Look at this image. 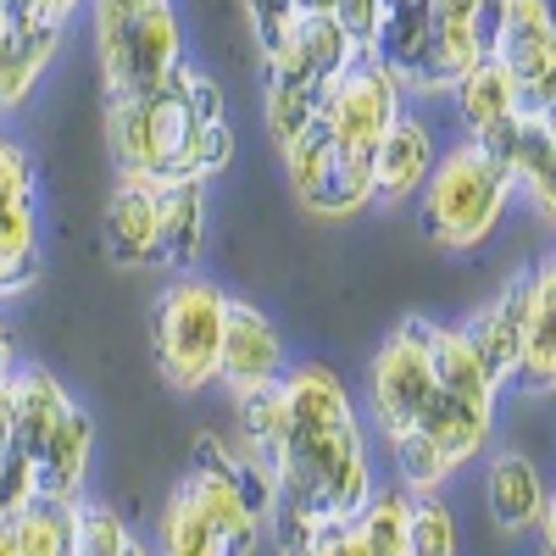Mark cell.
I'll return each instance as SVG.
<instances>
[{"instance_id": "obj_23", "label": "cell", "mask_w": 556, "mask_h": 556, "mask_svg": "<svg viewBox=\"0 0 556 556\" xmlns=\"http://www.w3.org/2000/svg\"><path fill=\"white\" fill-rule=\"evenodd\" d=\"M156 212H162L156 267L190 273L201 262V245H206V184H195V178L167 184V190H156Z\"/></svg>"}, {"instance_id": "obj_17", "label": "cell", "mask_w": 556, "mask_h": 556, "mask_svg": "<svg viewBox=\"0 0 556 556\" xmlns=\"http://www.w3.org/2000/svg\"><path fill=\"white\" fill-rule=\"evenodd\" d=\"M89 462H96V417L84 406H73L56 434L39 445L34 456V484L45 501H84V484H89Z\"/></svg>"}, {"instance_id": "obj_2", "label": "cell", "mask_w": 556, "mask_h": 556, "mask_svg": "<svg viewBox=\"0 0 556 556\" xmlns=\"http://www.w3.org/2000/svg\"><path fill=\"white\" fill-rule=\"evenodd\" d=\"M374 490V440H367L362 417H345V424H290L285 451L273 462L267 501L301 506L323 529H340L362 513Z\"/></svg>"}, {"instance_id": "obj_30", "label": "cell", "mask_w": 556, "mask_h": 556, "mask_svg": "<svg viewBox=\"0 0 556 556\" xmlns=\"http://www.w3.org/2000/svg\"><path fill=\"white\" fill-rule=\"evenodd\" d=\"M317 106H323V89H312V84H290V78H267V89H262L267 139H273L278 151H285L290 139L317 117Z\"/></svg>"}, {"instance_id": "obj_3", "label": "cell", "mask_w": 556, "mask_h": 556, "mask_svg": "<svg viewBox=\"0 0 556 556\" xmlns=\"http://www.w3.org/2000/svg\"><path fill=\"white\" fill-rule=\"evenodd\" d=\"M513 212V184L506 167L473 146V139H456L451 151H440L429 184L417 190V223L440 251H479L495 240V228Z\"/></svg>"}, {"instance_id": "obj_43", "label": "cell", "mask_w": 556, "mask_h": 556, "mask_svg": "<svg viewBox=\"0 0 556 556\" xmlns=\"http://www.w3.org/2000/svg\"><path fill=\"white\" fill-rule=\"evenodd\" d=\"M0 445H12V395H7V379H0Z\"/></svg>"}, {"instance_id": "obj_31", "label": "cell", "mask_w": 556, "mask_h": 556, "mask_svg": "<svg viewBox=\"0 0 556 556\" xmlns=\"http://www.w3.org/2000/svg\"><path fill=\"white\" fill-rule=\"evenodd\" d=\"M406 556H462V523L440 495H412Z\"/></svg>"}, {"instance_id": "obj_40", "label": "cell", "mask_w": 556, "mask_h": 556, "mask_svg": "<svg viewBox=\"0 0 556 556\" xmlns=\"http://www.w3.org/2000/svg\"><path fill=\"white\" fill-rule=\"evenodd\" d=\"M89 7V23H101V17H128V12H146L156 7V0H84Z\"/></svg>"}, {"instance_id": "obj_10", "label": "cell", "mask_w": 556, "mask_h": 556, "mask_svg": "<svg viewBox=\"0 0 556 556\" xmlns=\"http://www.w3.org/2000/svg\"><path fill=\"white\" fill-rule=\"evenodd\" d=\"M513 184V201H529L545 223L556 217V123L551 112H523L495 146H484Z\"/></svg>"}, {"instance_id": "obj_14", "label": "cell", "mask_w": 556, "mask_h": 556, "mask_svg": "<svg viewBox=\"0 0 556 556\" xmlns=\"http://www.w3.org/2000/svg\"><path fill=\"white\" fill-rule=\"evenodd\" d=\"M523 301H529V273L506 278V285L462 323V334H468V345L479 351V362L490 367V379L506 390L518 374V345H523Z\"/></svg>"}, {"instance_id": "obj_5", "label": "cell", "mask_w": 556, "mask_h": 556, "mask_svg": "<svg viewBox=\"0 0 556 556\" xmlns=\"http://www.w3.org/2000/svg\"><path fill=\"white\" fill-rule=\"evenodd\" d=\"M89 34H96L106 101L162 89L184 67V23H178L173 0H156V7L128 12V17H101V23H89Z\"/></svg>"}, {"instance_id": "obj_35", "label": "cell", "mask_w": 556, "mask_h": 556, "mask_svg": "<svg viewBox=\"0 0 556 556\" xmlns=\"http://www.w3.org/2000/svg\"><path fill=\"white\" fill-rule=\"evenodd\" d=\"M34 162H28V151L17 146V139H7L0 134V201H34Z\"/></svg>"}, {"instance_id": "obj_12", "label": "cell", "mask_w": 556, "mask_h": 556, "mask_svg": "<svg viewBox=\"0 0 556 556\" xmlns=\"http://www.w3.org/2000/svg\"><path fill=\"white\" fill-rule=\"evenodd\" d=\"M434 162H440L434 128L417 117V112L401 106L395 123H390L384 139H379V151H374V201H390V206L417 201V190L429 184Z\"/></svg>"}, {"instance_id": "obj_47", "label": "cell", "mask_w": 556, "mask_h": 556, "mask_svg": "<svg viewBox=\"0 0 556 556\" xmlns=\"http://www.w3.org/2000/svg\"><path fill=\"white\" fill-rule=\"evenodd\" d=\"M123 556H156V551H151V545H146V540H139V534H134V540H128V551H123Z\"/></svg>"}, {"instance_id": "obj_4", "label": "cell", "mask_w": 556, "mask_h": 556, "mask_svg": "<svg viewBox=\"0 0 556 556\" xmlns=\"http://www.w3.org/2000/svg\"><path fill=\"white\" fill-rule=\"evenodd\" d=\"M223 317H228V295L195 273H178L156 301V323H151V345H156V367L178 395H195L206 384H217V351H223Z\"/></svg>"}, {"instance_id": "obj_28", "label": "cell", "mask_w": 556, "mask_h": 556, "mask_svg": "<svg viewBox=\"0 0 556 556\" xmlns=\"http://www.w3.org/2000/svg\"><path fill=\"white\" fill-rule=\"evenodd\" d=\"M406 523H412V495L401 484H379L362 513L351 518L367 556H406Z\"/></svg>"}, {"instance_id": "obj_46", "label": "cell", "mask_w": 556, "mask_h": 556, "mask_svg": "<svg viewBox=\"0 0 556 556\" xmlns=\"http://www.w3.org/2000/svg\"><path fill=\"white\" fill-rule=\"evenodd\" d=\"M0 556H17V540H12V529L0 523Z\"/></svg>"}, {"instance_id": "obj_16", "label": "cell", "mask_w": 556, "mask_h": 556, "mask_svg": "<svg viewBox=\"0 0 556 556\" xmlns=\"http://www.w3.org/2000/svg\"><path fill=\"white\" fill-rule=\"evenodd\" d=\"M156 245H162V212H156V190L151 184L117 178V190L106 201V256L128 273L156 267Z\"/></svg>"}, {"instance_id": "obj_1", "label": "cell", "mask_w": 556, "mask_h": 556, "mask_svg": "<svg viewBox=\"0 0 556 556\" xmlns=\"http://www.w3.org/2000/svg\"><path fill=\"white\" fill-rule=\"evenodd\" d=\"M106 139L117 178L151 184V190H167L178 178L212 184L240 151V134L223 106V84L195 62H184L162 89L106 101Z\"/></svg>"}, {"instance_id": "obj_13", "label": "cell", "mask_w": 556, "mask_h": 556, "mask_svg": "<svg viewBox=\"0 0 556 556\" xmlns=\"http://www.w3.org/2000/svg\"><path fill=\"white\" fill-rule=\"evenodd\" d=\"M551 484L540 462L523 451H495L484 468V513L501 534H534V523L551 513Z\"/></svg>"}, {"instance_id": "obj_20", "label": "cell", "mask_w": 556, "mask_h": 556, "mask_svg": "<svg viewBox=\"0 0 556 556\" xmlns=\"http://www.w3.org/2000/svg\"><path fill=\"white\" fill-rule=\"evenodd\" d=\"M7 395H12V445L34 462L39 445L56 434V424L78 406L67 395V384L56 374H45V367H12V379H7Z\"/></svg>"}, {"instance_id": "obj_29", "label": "cell", "mask_w": 556, "mask_h": 556, "mask_svg": "<svg viewBox=\"0 0 556 556\" xmlns=\"http://www.w3.org/2000/svg\"><path fill=\"white\" fill-rule=\"evenodd\" d=\"M151 551H156V556H223V545H217L212 523L195 513V501L184 495V490H173V495L162 501L156 545H151Z\"/></svg>"}, {"instance_id": "obj_33", "label": "cell", "mask_w": 556, "mask_h": 556, "mask_svg": "<svg viewBox=\"0 0 556 556\" xmlns=\"http://www.w3.org/2000/svg\"><path fill=\"white\" fill-rule=\"evenodd\" d=\"M28 501H39L34 462H28L17 445H0V523H12Z\"/></svg>"}, {"instance_id": "obj_32", "label": "cell", "mask_w": 556, "mask_h": 556, "mask_svg": "<svg viewBox=\"0 0 556 556\" xmlns=\"http://www.w3.org/2000/svg\"><path fill=\"white\" fill-rule=\"evenodd\" d=\"M128 540H134V529H128L123 513L78 501V556H123Z\"/></svg>"}, {"instance_id": "obj_37", "label": "cell", "mask_w": 556, "mask_h": 556, "mask_svg": "<svg viewBox=\"0 0 556 556\" xmlns=\"http://www.w3.org/2000/svg\"><path fill=\"white\" fill-rule=\"evenodd\" d=\"M240 7H245V17H251V28H256V45H262V51L301 17L295 0H240Z\"/></svg>"}, {"instance_id": "obj_8", "label": "cell", "mask_w": 556, "mask_h": 556, "mask_svg": "<svg viewBox=\"0 0 556 556\" xmlns=\"http://www.w3.org/2000/svg\"><path fill=\"white\" fill-rule=\"evenodd\" d=\"M490 56L513 73L523 112H556V17L551 0H501L490 17Z\"/></svg>"}, {"instance_id": "obj_25", "label": "cell", "mask_w": 556, "mask_h": 556, "mask_svg": "<svg viewBox=\"0 0 556 556\" xmlns=\"http://www.w3.org/2000/svg\"><path fill=\"white\" fill-rule=\"evenodd\" d=\"M39 273H45L39 201H0V295L34 290Z\"/></svg>"}, {"instance_id": "obj_39", "label": "cell", "mask_w": 556, "mask_h": 556, "mask_svg": "<svg viewBox=\"0 0 556 556\" xmlns=\"http://www.w3.org/2000/svg\"><path fill=\"white\" fill-rule=\"evenodd\" d=\"M434 23H479V0H424Z\"/></svg>"}, {"instance_id": "obj_24", "label": "cell", "mask_w": 556, "mask_h": 556, "mask_svg": "<svg viewBox=\"0 0 556 556\" xmlns=\"http://www.w3.org/2000/svg\"><path fill=\"white\" fill-rule=\"evenodd\" d=\"M429 362H434V390L462 395L473 406H501V384L490 379V367L468 345L462 323H429Z\"/></svg>"}, {"instance_id": "obj_11", "label": "cell", "mask_w": 556, "mask_h": 556, "mask_svg": "<svg viewBox=\"0 0 556 556\" xmlns=\"http://www.w3.org/2000/svg\"><path fill=\"white\" fill-rule=\"evenodd\" d=\"M351 56H362V51H351V39L334 28V17H295L262 51L267 78H290V84H312V89H329Z\"/></svg>"}, {"instance_id": "obj_44", "label": "cell", "mask_w": 556, "mask_h": 556, "mask_svg": "<svg viewBox=\"0 0 556 556\" xmlns=\"http://www.w3.org/2000/svg\"><path fill=\"white\" fill-rule=\"evenodd\" d=\"M329 7H334V0H295L301 17H329Z\"/></svg>"}, {"instance_id": "obj_9", "label": "cell", "mask_w": 556, "mask_h": 556, "mask_svg": "<svg viewBox=\"0 0 556 556\" xmlns=\"http://www.w3.org/2000/svg\"><path fill=\"white\" fill-rule=\"evenodd\" d=\"M290 367V351H285V334L278 323L251 306V301H235L228 295V317H223V351H217V384L228 395H262L285 379Z\"/></svg>"}, {"instance_id": "obj_15", "label": "cell", "mask_w": 556, "mask_h": 556, "mask_svg": "<svg viewBox=\"0 0 556 556\" xmlns=\"http://www.w3.org/2000/svg\"><path fill=\"white\" fill-rule=\"evenodd\" d=\"M412 429L445 456L451 473H462V468H473V462L490 451V440H495V406H473V401H462V395L434 390L429 406L417 412Z\"/></svg>"}, {"instance_id": "obj_38", "label": "cell", "mask_w": 556, "mask_h": 556, "mask_svg": "<svg viewBox=\"0 0 556 556\" xmlns=\"http://www.w3.org/2000/svg\"><path fill=\"white\" fill-rule=\"evenodd\" d=\"M306 556H367V545L356 540V529H351V523H340V529H323V534H317V545H312Z\"/></svg>"}, {"instance_id": "obj_19", "label": "cell", "mask_w": 556, "mask_h": 556, "mask_svg": "<svg viewBox=\"0 0 556 556\" xmlns=\"http://www.w3.org/2000/svg\"><path fill=\"white\" fill-rule=\"evenodd\" d=\"M451 96H456V112H462V134H468L473 146H495V139L523 117L518 84H513V73H506L495 56H484L468 78L451 89Z\"/></svg>"}, {"instance_id": "obj_45", "label": "cell", "mask_w": 556, "mask_h": 556, "mask_svg": "<svg viewBox=\"0 0 556 556\" xmlns=\"http://www.w3.org/2000/svg\"><path fill=\"white\" fill-rule=\"evenodd\" d=\"M495 12H501V0H479V28H484V34H490V17H495Z\"/></svg>"}, {"instance_id": "obj_36", "label": "cell", "mask_w": 556, "mask_h": 556, "mask_svg": "<svg viewBox=\"0 0 556 556\" xmlns=\"http://www.w3.org/2000/svg\"><path fill=\"white\" fill-rule=\"evenodd\" d=\"M84 12V0H7V17L17 28H67Z\"/></svg>"}, {"instance_id": "obj_42", "label": "cell", "mask_w": 556, "mask_h": 556, "mask_svg": "<svg viewBox=\"0 0 556 556\" xmlns=\"http://www.w3.org/2000/svg\"><path fill=\"white\" fill-rule=\"evenodd\" d=\"M12 367H17V345H12V329L0 323V379H12Z\"/></svg>"}, {"instance_id": "obj_41", "label": "cell", "mask_w": 556, "mask_h": 556, "mask_svg": "<svg viewBox=\"0 0 556 556\" xmlns=\"http://www.w3.org/2000/svg\"><path fill=\"white\" fill-rule=\"evenodd\" d=\"M534 534H540V556H556V506L534 523Z\"/></svg>"}, {"instance_id": "obj_6", "label": "cell", "mask_w": 556, "mask_h": 556, "mask_svg": "<svg viewBox=\"0 0 556 556\" xmlns=\"http://www.w3.org/2000/svg\"><path fill=\"white\" fill-rule=\"evenodd\" d=\"M434 395V362H429V317H406L401 329L367 362V424L384 440L417 424V412Z\"/></svg>"}, {"instance_id": "obj_21", "label": "cell", "mask_w": 556, "mask_h": 556, "mask_svg": "<svg viewBox=\"0 0 556 556\" xmlns=\"http://www.w3.org/2000/svg\"><path fill=\"white\" fill-rule=\"evenodd\" d=\"M484 56H490V34L479 23H434L424 56L406 78V96H451Z\"/></svg>"}, {"instance_id": "obj_18", "label": "cell", "mask_w": 556, "mask_h": 556, "mask_svg": "<svg viewBox=\"0 0 556 556\" xmlns=\"http://www.w3.org/2000/svg\"><path fill=\"white\" fill-rule=\"evenodd\" d=\"M513 384L523 390H551L556 384V262L540 256L529 267V301H523V345H518V374Z\"/></svg>"}, {"instance_id": "obj_34", "label": "cell", "mask_w": 556, "mask_h": 556, "mask_svg": "<svg viewBox=\"0 0 556 556\" xmlns=\"http://www.w3.org/2000/svg\"><path fill=\"white\" fill-rule=\"evenodd\" d=\"M384 12H390V0H334L329 7L334 28L351 39V51H374V39L384 28Z\"/></svg>"}, {"instance_id": "obj_7", "label": "cell", "mask_w": 556, "mask_h": 556, "mask_svg": "<svg viewBox=\"0 0 556 556\" xmlns=\"http://www.w3.org/2000/svg\"><path fill=\"white\" fill-rule=\"evenodd\" d=\"M401 106H406L401 84L362 51V56H351L340 67V78L329 89H323L317 117H323V128H329V139H334V156H367L374 162L379 139H384V128L395 123Z\"/></svg>"}, {"instance_id": "obj_27", "label": "cell", "mask_w": 556, "mask_h": 556, "mask_svg": "<svg viewBox=\"0 0 556 556\" xmlns=\"http://www.w3.org/2000/svg\"><path fill=\"white\" fill-rule=\"evenodd\" d=\"M278 156H285V178H290L295 201L317 217L323 212V190H329V173H334V139H329V128H323V117H312Z\"/></svg>"}, {"instance_id": "obj_22", "label": "cell", "mask_w": 556, "mask_h": 556, "mask_svg": "<svg viewBox=\"0 0 556 556\" xmlns=\"http://www.w3.org/2000/svg\"><path fill=\"white\" fill-rule=\"evenodd\" d=\"M67 28H17L7 17V0H0V112H17L39 73L56 62V45H62Z\"/></svg>"}, {"instance_id": "obj_26", "label": "cell", "mask_w": 556, "mask_h": 556, "mask_svg": "<svg viewBox=\"0 0 556 556\" xmlns=\"http://www.w3.org/2000/svg\"><path fill=\"white\" fill-rule=\"evenodd\" d=\"M17 556H78V501H28L7 523Z\"/></svg>"}]
</instances>
